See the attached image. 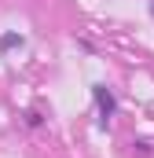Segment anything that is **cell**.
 <instances>
[{
	"mask_svg": "<svg viewBox=\"0 0 154 158\" xmlns=\"http://www.w3.org/2000/svg\"><path fill=\"white\" fill-rule=\"evenodd\" d=\"M95 99H99V110H103V118H110V110H114V96H110L103 85H95Z\"/></svg>",
	"mask_w": 154,
	"mask_h": 158,
	"instance_id": "6da1fadb",
	"label": "cell"
}]
</instances>
